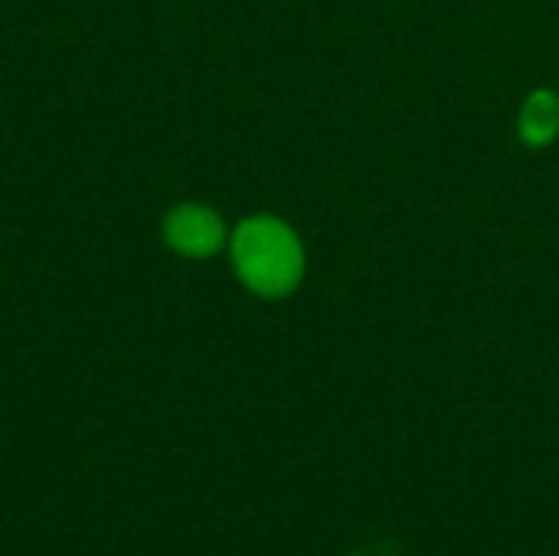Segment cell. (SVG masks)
Listing matches in <instances>:
<instances>
[{
	"mask_svg": "<svg viewBox=\"0 0 559 556\" xmlns=\"http://www.w3.org/2000/svg\"><path fill=\"white\" fill-rule=\"evenodd\" d=\"M239 282L259 298H285L305 279V246L298 233L275 216H249L229 239Z\"/></svg>",
	"mask_w": 559,
	"mask_h": 556,
	"instance_id": "1",
	"label": "cell"
},
{
	"mask_svg": "<svg viewBox=\"0 0 559 556\" xmlns=\"http://www.w3.org/2000/svg\"><path fill=\"white\" fill-rule=\"evenodd\" d=\"M164 239L174 252L187 259H206L223 249L226 242V223L216 210L200 203H183L167 213L164 220Z\"/></svg>",
	"mask_w": 559,
	"mask_h": 556,
	"instance_id": "2",
	"label": "cell"
},
{
	"mask_svg": "<svg viewBox=\"0 0 559 556\" xmlns=\"http://www.w3.org/2000/svg\"><path fill=\"white\" fill-rule=\"evenodd\" d=\"M518 134L527 147H550L559 138V95L554 88H537L524 98Z\"/></svg>",
	"mask_w": 559,
	"mask_h": 556,
	"instance_id": "3",
	"label": "cell"
}]
</instances>
